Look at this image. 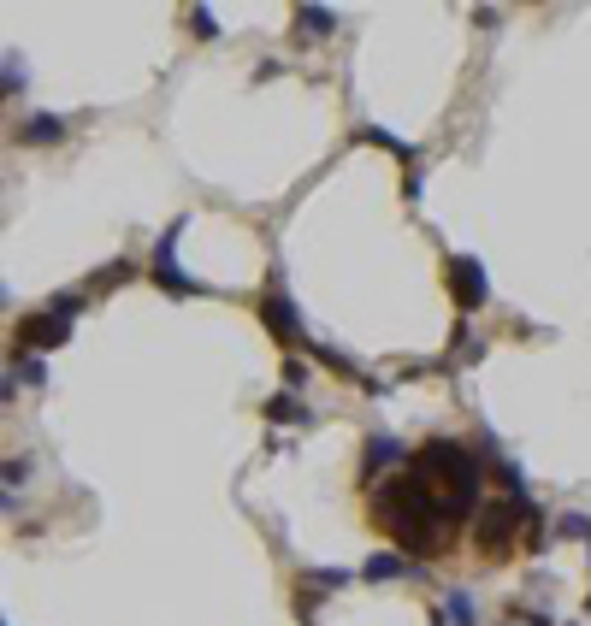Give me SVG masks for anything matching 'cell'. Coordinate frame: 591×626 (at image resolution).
<instances>
[{
  "label": "cell",
  "instance_id": "obj_12",
  "mask_svg": "<svg viewBox=\"0 0 591 626\" xmlns=\"http://www.w3.org/2000/svg\"><path fill=\"white\" fill-rule=\"evenodd\" d=\"M36 473V461L30 455H6V467H0V479H6V491H0V508L6 514H18V485Z\"/></svg>",
  "mask_w": 591,
  "mask_h": 626
},
{
  "label": "cell",
  "instance_id": "obj_5",
  "mask_svg": "<svg viewBox=\"0 0 591 626\" xmlns=\"http://www.w3.org/2000/svg\"><path fill=\"white\" fill-rule=\"evenodd\" d=\"M261 325L278 337V343H284V349H296V343L308 349V331H302V319H296V302L284 296V284H278V278H272V290L261 296Z\"/></svg>",
  "mask_w": 591,
  "mask_h": 626
},
{
  "label": "cell",
  "instance_id": "obj_25",
  "mask_svg": "<svg viewBox=\"0 0 591 626\" xmlns=\"http://www.w3.org/2000/svg\"><path fill=\"white\" fill-rule=\"evenodd\" d=\"M586 615H591V591H586Z\"/></svg>",
  "mask_w": 591,
  "mask_h": 626
},
{
  "label": "cell",
  "instance_id": "obj_7",
  "mask_svg": "<svg viewBox=\"0 0 591 626\" xmlns=\"http://www.w3.org/2000/svg\"><path fill=\"white\" fill-rule=\"evenodd\" d=\"M408 455H414V449H402V438H391V432H373V438L361 443V479H367V485H373V479H379V473H402V467H408Z\"/></svg>",
  "mask_w": 591,
  "mask_h": 626
},
{
  "label": "cell",
  "instance_id": "obj_14",
  "mask_svg": "<svg viewBox=\"0 0 591 626\" xmlns=\"http://www.w3.org/2000/svg\"><path fill=\"white\" fill-rule=\"evenodd\" d=\"M355 136H361V142H379V148H385V154H396L408 172H420V154H414V142H402V136H391V130H379V125H361Z\"/></svg>",
  "mask_w": 591,
  "mask_h": 626
},
{
  "label": "cell",
  "instance_id": "obj_17",
  "mask_svg": "<svg viewBox=\"0 0 591 626\" xmlns=\"http://www.w3.org/2000/svg\"><path fill=\"white\" fill-rule=\"evenodd\" d=\"M556 538L591 544V514H586V508H562V514H556Z\"/></svg>",
  "mask_w": 591,
  "mask_h": 626
},
{
  "label": "cell",
  "instance_id": "obj_2",
  "mask_svg": "<svg viewBox=\"0 0 591 626\" xmlns=\"http://www.w3.org/2000/svg\"><path fill=\"white\" fill-rule=\"evenodd\" d=\"M532 526H544V508L532 497H485L479 508V520H473V550H479V562H509L515 556V532H532Z\"/></svg>",
  "mask_w": 591,
  "mask_h": 626
},
{
  "label": "cell",
  "instance_id": "obj_23",
  "mask_svg": "<svg viewBox=\"0 0 591 626\" xmlns=\"http://www.w3.org/2000/svg\"><path fill=\"white\" fill-rule=\"evenodd\" d=\"M284 390H290V396L308 390V367H302V361H284Z\"/></svg>",
  "mask_w": 591,
  "mask_h": 626
},
{
  "label": "cell",
  "instance_id": "obj_11",
  "mask_svg": "<svg viewBox=\"0 0 591 626\" xmlns=\"http://www.w3.org/2000/svg\"><path fill=\"white\" fill-rule=\"evenodd\" d=\"M438 615H444L450 626H479V603H473V591L450 585V591L438 597Z\"/></svg>",
  "mask_w": 591,
  "mask_h": 626
},
{
  "label": "cell",
  "instance_id": "obj_1",
  "mask_svg": "<svg viewBox=\"0 0 591 626\" xmlns=\"http://www.w3.org/2000/svg\"><path fill=\"white\" fill-rule=\"evenodd\" d=\"M485 508V455L456 438H432L408 455V467L373 485V520L408 562L456 556V538Z\"/></svg>",
  "mask_w": 591,
  "mask_h": 626
},
{
  "label": "cell",
  "instance_id": "obj_18",
  "mask_svg": "<svg viewBox=\"0 0 591 626\" xmlns=\"http://www.w3.org/2000/svg\"><path fill=\"white\" fill-rule=\"evenodd\" d=\"M302 585H314V591H343V585H355V573H349V567H308Z\"/></svg>",
  "mask_w": 591,
  "mask_h": 626
},
{
  "label": "cell",
  "instance_id": "obj_16",
  "mask_svg": "<svg viewBox=\"0 0 591 626\" xmlns=\"http://www.w3.org/2000/svg\"><path fill=\"white\" fill-rule=\"evenodd\" d=\"M12 378H24L30 390H42V384H48V361H42L36 349H18V355H12Z\"/></svg>",
  "mask_w": 591,
  "mask_h": 626
},
{
  "label": "cell",
  "instance_id": "obj_24",
  "mask_svg": "<svg viewBox=\"0 0 591 626\" xmlns=\"http://www.w3.org/2000/svg\"><path fill=\"white\" fill-rule=\"evenodd\" d=\"M432 626H444V615H432Z\"/></svg>",
  "mask_w": 591,
  "mask_h": 626
},
{
  "label": "cell",
  "instance_id": "obj_6",
  "mask_svg": "<svg viewBox=\"0 0 591 626\" xmlns=\"http://www.w3.org/2000/svg\"><path fill=\"white\" fill-rule=\"evenodd\" d=\"M71 343V319L54 308L42 313H24V325H18V349H36V355H48V349H60Z\"/></svg>",
  "mask_w": 591,
  "mask_h": 626
},
{
  "label": "cell",
  "instance_id": "obj_3",
  "mask_svg": "<svg viewBox=\"0 0 591 626\" xmlns=\"http://www.w3.org/2000/svg\"><path fill=\"white\" fill-rule=\"evenodd\" d=\"M184 231H190V213L166 225V237L154 243V260H148V272H154V284H160L166 296H178V302H190V296H213V290H207L201 278H190V272L178 266V237H184Z\"/></svg>",
  "mask_w": 591,
  "mask_h": 626
},
{
  "label": "cell",
  "instance_id": "obj_8",
  "mask_svg": "<svg viewBox=\"0 0 591 626\" xmlns=\"http://www.w3.org/2000/svg\"><path fill=\"white\" fill-rule=\"evenodd\" d=\"M361 579H367V585H391V579H420V562H408L402 550H379V556H367Z\"/></svg>",
  "mask_w": 591,
  "mask_h": 626
},
{
  "label": "cell",
  "instance_id": "obj_10",
  "mask_svg": "<svg viewBox=\"0 0 591 626\" xmlns=\"http://www.w3.org/2000/svg\"><path fill=\"white\" fill-rule=\"evenodd\" d=\"M261 420H272V426H314V414L290 396V390H272L261 402Z\"/></svg>",
  "mask_w": 591,
  "mask_h": 626
},
{
  "label": "cell",
  "instance_id": "obj_19",
  "mask_svg": "<svg viewBox=\"0 0 591 626\" xmlns=\"http://www.w3.org/2000/svg\"><path fill=\"white\" fill-rule=\"evenodd\" d=\"M0 71H6V77H0V89H6V95H18V89L30 83V65L18 60V54H6V60H0Z\"/></svg>",
  "mask_w": 591,
  "mask_h": 626
},
{
  "label": "cell",
  "instance_id": "obj_13",
  "mask_svg": "<svg viewBox=\"0 0 591 626\" xmlns=\"http://www.w3.org/2000/svg\"><path fill=\"white\" fill-rule=\"evenodd\" d=\"M296 36H314V42L337 36V12L331 6H296Z\"/></svg>",
  "mask_w": 591,
  "mask_h": 626
},
{
  "label": "cell",
  "instance_id": "obj_21",
  "mask_svg": "<svg viewBox=\"0 0 591 626\" xmlns=\"http://www.w3.org/2000/svg\"><path fill=\"white\" fill-rule=\"evenodd\" d=\"M509 621H521V626H556V621H550V609H532V603H509Z\"/></svg>",
  "mask_w": 591,
  "mask_h": 626
},
{
  "label": "cell",
  "instance_id": "obj_4",
  "mask_svg": "<svg viewBox=\"0 0 591 626\" xmlns=\"http://www.w3.org/2000/svg\"><path fill=\"white\" fill-rule=\"evenodd\" d=\"M444 284H450V296H456L461 319L491 302V278H485V266H479L473 254H450V260H444Z\"/></svg>",
  "mask_w": 591,
  "mask_h": 626
},
{
  "label": "cell",
  "instance_id": "obj_9",
  "mask_svg": "<svg viewBox=\"0 0 591 626\" xmlns=\"http://www.w3.org/2000/svg\"><path fill=\"white\" fill-rule=\"evenodd\" d=\"M18 142H24V148H60V142H66V119H60V113H24Z\"/></svg>",
  "mask_w": 591,
  "mask_h": 626
},
{
  "label": "cell",
  "instance_id": "obj_20",
  "mask_svg": "<svg viewBox=\"0 0 591 626\" xmlns=\"http://www.w3.org/2000/svg\"><path fill=\"white\" fill-rule=\"evenodd\" d=\"M320 603H326V591L302 585V591H296V621H314V615H320Z\"/></svg>",
  "mask_w": 591,
  "mask_h": 626
},
{
  "label": "cell",
  "instance_id": "obj_22",
  "mask_svg": "<svg viewBox=\"0 0 591 626\" xmlns=\"http://www.w3.org/2000/svg\"><path fill=\"white\" fill-rule=\"evenodd\" d=\"M190 24H196V36H201V42H213V36H219V18H213L207 6H196V12H190Z\"/></svg>",
  "mask_w": 591,
  "mask_h": 626
},
{
  "label": "cell",
  "instance_id": "obj_15",
  "mask_svg": "<svg viewBox=\"0 0 591 626\" xmlns=\"http://www.w3.org/2000/svg\"><path fill=\"white\" fill-rule=\"evenodd\" d=\"M131 278H136V260H125V254H119V260H113V266H101V272H95L83 290H89V296H107V290H119V284H131Z\"/></svg>",
  "mask_w": 591,
  "mask_h": 626
}]
</instances>
